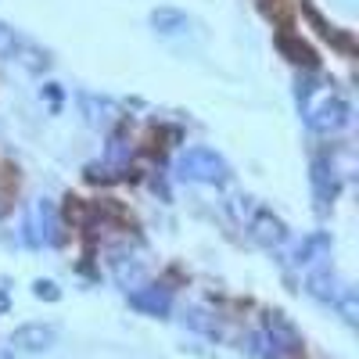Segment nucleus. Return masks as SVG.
<instances>
[{
	"label": "nucleus",
	"instance_id": "f257e3e1",
	"mask_svg": "<svg viewBox=\"0 0 359 359\" xmlns=\"http://www.w3.org/2000/svg\"><path fill=\"white\" fill-rule=\"evenodd\" d=\"M298 104H302V115L313 133L331 137L338 130H345L352 123V108L348 101L338 94L334 86H320L313 79H298Z\"/></svg>",
	"mask_w": 359,
	"mask_h": 359
},
{
	"label": "nucleus",
	"instance_id": "f03ea898",
	"mask_svg": "<svg viewBox=\"0 0 359 359\" xmlns=\"http://www.w3.org/2000/svg\"><path fill=\"white\" fill-rule=\"evenodd\" d=\"M176 176L191 180V184H226L230 180V165L219 151L212 147H187L176 158Z\"/></svg>",
	"mask_w": 359,
	"mask_h": 359
},
{
	"label": "nucleus",
	"instance_id": "7ed1b4c3",
	"mask_svg": "<svg viewBox=\"0 0 359 359\" xmlns=\"http://www.w3.org/2000/svg\"><path fill=\"white\" fill-rule=\"evenodd\" d=\"M108 269H111L115 284L123 287L126 294L140 291V287L147 284V277H151V269H147L144 252H133L130 245H118V248H111V252H108Z\"/></svg>",
	"mask_w": 359,
	"mask_h": 359
},
{
	"label": "nucleus",
	"instance_id": "20e7f679",
	"mask_svg": "<svg viewBox=\"0 0 359 359\" xmlns=\"http://www.w3.org/2000/svg\"><path fill=\"white\" fill-rule=\"evenodd\" d=\"M54 237H57V208L50 198H36L25 212L22 241L29 248H43V245H54Z\"/></svg>",
	"mask_w": 359,
	"mask_h": 359
},
{
	"label": "nucleus",
	"instance_id": "39448f33",
	"mask_svg": "<svg viewBox=\"0 0 359 359\" xmlns=\"http://www.w3.org/2000/svg\"><path fill=\"white\" fill-rule=\"evenodd\" d=\"M15 355H43L57 345V327L54 323H22L8 338Z\"/></svg>",
	"mask_w": 359,
	"mask_h": 359
},
{
	"label": "nucleus",
	"instance_id": "423d86ee",
	"mask_svg": "<svg viewBox=\"0 0 359 359\" xmlns=\"http://www.w3.org/2000/svg\"><path fill=\"white\" fill-rule=\"evenodd\" d=\"M248 237L259 245V248H280L287 241V226L280 216H273L269 208H255V216L248 219Z\"/></svg>",
	"mask_w": 359,
	"mask_h": 359
},
{
	"label": "nucleus",
	"instance_id": "0eeeda50",
	"mask_svg": "<svg viewBox=\"0 0 359 359\" xmlns=\"http://www.w3.org/2000/svg\"><path fill=\"white\" fill-rule=\"evenodd\" d=\"M306 291L313 294V298H320V302H338L341 298V291H345V284L338 280V273L327 262H316L313 269H309V277H306Z\"/></svg>",
	"mask_w": 359,
	"mask_h": 359
},
{
	"label": "nucleus",
	"instance_id": "6e6552de",
	"mask_svg": "<svg viewBox=\"0 0 359 359\" xmlns=\"http://www.w3.org/2000/svg\"><path fill=\"white\" fill-rule=\"evenodd\" d=\"M130 306H133L137 313H147V316H169L172 294H169V287H162V284H144L140 291L130 294Z\"/></svg>",
	"mask_w": 359,
	"mask_h": 359
},
{
	"label": "nucleus",
	"instance_id": "1a4fd4ad",
	"mask_svg": "<svg viewBox=\"0 0 359 359\" xmlns=\"http://www.w3.org/2000/svg\"><path fill=\"white\" fill-rule=\"evenodd\" d=\"M151 29L158 36H165V40H176V36H191L194 22H191V15L176 11V8H155L151 11Z\"/></svg>",
	"mask_w": 359,
	"mask_h": 359
},
{
	"label": "nucleus",
	"instance_id": "9d476101",
	"mask_svg": "<svg viewBox=\"0 0 359 359\" xmlns=\"http://www.w3.org/2000/svg\"><path fill=\"white\" fill-rule=\"evenodd\" d=\"M79 108H83V115H86V123L97 126V130H108L111 123H118V104H115L111 97L83 94V97H79Z\"/></svg>",
	"mask_w": 359,
	"mask_h": 359
},
{
	"label": "nucleus",
	"instance_id": "9b49d317",
	"mask_svg": "<svg viewBox=\"0 0 359 359\" xmlns=\"http://www.w3.org/2000/svg\"><path fill=\"white\" fill-rule=\"evenodd\" d=\"M313 191H316L320 205L334 201V194H338V169L331 165V158H327V155H316L313 158Z\"/></svg>",
	"mask_w": 359,
	"mask_h": 359
},
{
	"label": "nucleus",
	"instance_id": "f8f14e48",
	"mask_svg": "<svg viewBox=\"0 0 359 359\" xmlns=\"http://www.w3.org/2000/svg\"><path fill=\"white\" fill-rule=\"evenodd\" d=\"M11 57L25 69V72H43L47 65H50V57H47V50H40L36 43H29V40H22L18 36V43H15V50H11Z\"/></svg>",
	"mask_w": 359,
	"mask_h": 359
},
{
	"label": "nucleus",
	"instance_id": "ddd939ff",
	"mask_svg": "<svg viewBox=\"0 0 359 359\" xmlns=\"http://www.w3.org/2000/svg\"><path fill=\"white\" fill-rule=\"evenodd\" d=\"M277 47L287 54V62H294V65H306V69H316V54L306 47V43H298L294 36H287V33H280V40H277Z\"/></svg>",
	"mask_w": 359,
	"mask_h": 359
},
{
	"label": "nucleus",
	"instance_id": "4468645a",
	"mask_svg": "<svg viewBox=\"0 0 359 359\" xmlns=\"http://www.w3.org/2000/svg\"><path fill=\"white\" fill-rule=\"evenodd\" d=\"M184 323L198 334H208V338H219V320L208 313V309H187L184 313Z\"/></svg>",
	"mask_w": 359,
	"mask_h": 359
},
{
	"label": "nucleus",
	"instance_id": "2eb2a0df",
	"mask_svg": "<svg viewBox=\"0 0 359 359\" xmlns=\"http://www.w3.org/2000/svg\"><path fill=\"white\" fill-rule=\"evenodd\" d=\"M255 208H259V205H255L248 194H233V198H230V216L241 223V226H248V219L255 216Z\"/></svg>",
	"mask_w": 359,
	"mask_h": 359
},
{
	"label": "nucleus",
	"instance_id": "dca6fc26",
	"mask_svg": "<svg viewBox=\"0 0 359 359\" xmlns=\"http://www.w3.org/2000/svg\"><path fill=\"white\" fill-rule=\"evenodd\" d=\"M334 306L341 309V316H345V323H348V327H355V323H359V294H355L352 287H345V291H341V298H338Z\"/></svg>",
	"mask_w": 359,
	"mask_h": 359
},
{
	"label": "nucleus",
	"instance_id": "f3484780",
	"mask_svg": "<svg viewBox=\"0 0 359 359\" xmlns=\"http://www.w3.org/2000/svg\"><path fill=\"white\" fill-rule=\"evenodd\" d=\"M33 294L40 298V302H57V298H62V287H57L54 280H43V277H40V280L33 284Z\"/></svg>",
	"mask_w": 359,
	"mask_h": 359
},
{
	"label": "nucleus",
	"instance_id": "a211bd4d",
	"mask_svg": "<svg viewBox=\"0 0 359 359\" xmlns=\"http://www.w3.org/2000/svg\"><path fill=\"white\" fill-rule=\"evenodd\" d=\"M15 43H18V33H15L11 25H4V22H0V57H11Z\"/></svg>",
	"mask_w": 359,
	"mask_h": 359
},
{
	"label": "nucleus",
	"instance_id": "6ab92c4d",
	"mask_svg": "<svg viewBox=\"0 0 359 359\" xmlns=\"http://www.w3.org/2000/svg\"><path fill=\"white\" fill-rule=\"evenodd\" d=\"M47 101H50V108H54V111H57V104H62V90H57L54 83L47 86Z\"/></svg>",
	"mask_w": 359,
	"mask_h": 359
},
{
	"label": "nucleus",
	"instance_id": "aec40b11",
	"mask_svg": "<svg viewBox=\"0 0 359 359\" xmlns=\"http://www.w3.org/2000/svg\"><path fill=\"white\" fill-rule=\"evenodd\" d=\"M0 313H8V294L0 291Z\"/></svg>",
	"mask_w": 359,
	"mask_h": 359
},
{
	"label": "nucleus",
	"instance_id": "412c9836",
	"mask_svg": "<svg viewBox=\"0 0 359 359\" xmlns=\"http://www.w3.org/2000/svg\"><path fill=\"white\" fill-rule=\"evenodd\" d=\"M0 359H18V355H15L11 348H0Z\"/></svg>",
	"mask_w": 359,
	"mask_h": 359
}]
</instances>
